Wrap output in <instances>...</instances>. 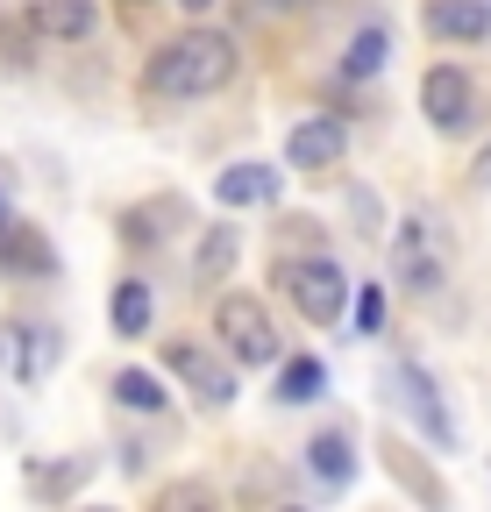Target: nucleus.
<instances>
[{"label": "nucleus", "mask_w": 491, "mask_h": 512, "mask_svg": "<svg viewBox=\"0 0 491 512\" xmlns=\"http://www.w3.org/2000/svg\"><path fill=\"white\" fill-rule=\"evenodd\" d=\"M235 264V228H214L207 242H200V278H221Z\"/></svg>", "instance_id": "6ab92c4d"}, {"label": "nucleus", "mask_w": 491, "mask_h": 512, "mask_svg": "<svg viewBox=\"0 0 491 512\" xmlns=\"http://www.w3.org/2000/svg\"><path fill=\"white\" fill-rule=\"evenodd\" d=\"M378 320H385V292H378V285H363V292H356V328H363V335H378Z\"/></svg>", "instance_id": "412c9836"}, {"label": "nucleus", "mask_w": 491, "mask_h": 512, "mask_svg": "<svg viewBox=\"0 0 491 512\" xmlns=\"http://www.w3.org/2000/svg\"><path fill=\"white\" fill-rule=\"evenodd\" d=\"M385 57H392V29H356V43H349V57H342V72L349 79H371V72H385Z\"/></svg>", "instance_id": "dca6fc26"}, {"label": "nucleus", "mask_w": 491, "mask_h": 512, "mask_svg": "<svg viewBox=\"0 0 491 512\" xmlns=\"http://www.w3.org/2000/svg\"><path fill=\"white\" fill-rule=\"evenodd\" d=\"M157 512H221V505H214L207 484H171V491L157 498Z\"/></svg>", "instance_id": "aec40b11"}, {"label": "nucleus", "mask_w": 491, "mask_h": 512, "mask_svg": "<svg viewBox=\"0 0 491 512\" xmlns=\"http://www.w3.org/2000/svg\"><path fill=\"white\" fill-rule=\"evenodd\" d=\"M114 335H121V342H143V335H150V285H143V278L114 285Z\"/></svg>", "instance_id": "2eb2a0df"}, {"label": "nucleus", "mask_w": 491, "mask_h": 512, "mask_svg": "<svg viewBox=\"0 0 491 512\" xmlns=\"http://www.w3.org/2000/svg\"><path fill=\"white\" fill-rule=\"evenodd\" d=\"M321 384H328V370H321L314 356H292V363L278 370V399H285V406H306V399H321Z\"/></svg>", "instance_id": "f3484780"}, {"label": "nucleus", "mask_w": 491, "mask_h": 512, "mask_svg": "<svg viewBox=\"0 0 491 512\" xmlns=\"http://www.w3.org/2000/svg\"><path fill=\"white\" fill-rule=\"evenodd\" d=\"M285 512H299V505H285Z\"/></svg>", "instance_id": "a878e982"}, {"label": "nucleus", "mask_w": 491, "mask_h": 512, "mask_svg": "<svg viewBox=\"0 0 491 512\" xmlns=\"http://www.w3.org/2000/svg\"><path fill=\"white\" fill-rule=\"evenodd\" d=\"M392 392H399V406L420 420V434L435 441V448L456 441V420H449V406H442V392H435V377H427L420 363H399V370H392Z\"/></svg>", "instance_id": "423d86ee"}, {"label": "nucleus", "mask_w": 491, "mask_h": 512, "mask_svg": "<svg viewBox=\"0 0 491 512\" xmlns=\"http://www.w3.org/2000/svg\"><path fill=\"white\" fill-rule=\"evenodd\" d=\"M29 29L36 36H93L100 29V8H93V0H36Z\"/></svg>", "instance_id": "ddd939ff"}, {"label": "nucleus", "mask_w": 491, "mask_h": 512, "mask_svg": "<svg viewBox=\"0 0 491 512\" xmlns=\"http://www.w3.org/2000/svg\"><path fill=\"white\" fill-rule=\"evenodd\" d=\"M86 512H114V505H86Z\"/></svg>", "instance_id": "393cba45"}, {"label": "nucleus", "mask_w": 491, "mask_h": 512, "mask_svg": "<svg viewBox=\"0 0 491 512\" xmlns=\"http://www.w3.org/2000/svg\"><path fill=\"white\" fill-rule=\"evenodd\" d=\"M0 221H8V192H0Z\"/></svg>", "instance_id": "b1692460"}, {"label": "nucleus", "mask_w": 491, "mask_h": 512, "mask_svg": "<svg viewBox=\"0 0 491 512\" xmlns=\"http://www.w3.org/2000/svg\"><path fill=\"white\" fill-rule=\"evenodd\" d=\"M0 271H15V278H50L57 256H50V242H43L29 221H0Z\"/></svg>", "instance_id": "1a4fd4ad"}, {"label": "nucleus", "mask_w": 491, "mask_h": 512, "mask_svg": "<svg viewBox=\"0 0 491 512\" xmlns=\"http://www.w3.org/2000/svg\"><path fill=\"white\" fill-rule=\"evenodd\" d=\"M114 399L129 413H164V384L150 370H114Z\"/></svg>", "instance_id": "a211bd4d"}, {"label": "nucleus", "mask_w": 491, "mask_h": 512, "mask_svg": "<svg viewBox=\"0 0 491 512\" xmlns=\"http://www.w3.org/2000/svg\"><path fill=\"white\" fill-rule=\"evenodd\" d=\"M214 200L221 207H271L278 200V171L271 164H235V171L214 178Z\"/></svg>", "instance_id": "f8f14e48"}, {"label": "nucleus", "mask_w": 491, "mask_h": 512, "mask_svg": "<svg viewBox=\"0 0 491 512\" xmlns=\"http://www.w3.org/2000/svg\"><path fill=\"white\" fill-rule=\"evenodd\" d=\"M178 8H186V15H207V8H214V0H178Z\"/></svg>", "instance_id": "5701e85b"}, {"label": "nucleus", "mask_w": 491, "mask_h": 512, "mask_svg": "<svg viewBox=\"0 0 491 512\" xmlns=\"http://www.w3.org/2000/svg\"><path fill=\"white\" fill-rule=\"evenodd\" d=\"M392 264H399V278H406L413 292H435V285H442V249H435V228H427L420 214L399 221V235H392Z\"/></svg>", "instance_id": "0eeeda50"}, {"label": "nucleus", "mask_w": 491, "mask_h": 512, "mask_svg": "<svg viewBox=\"0 0 491 512\" xmlns=\"http://www.w3.org/2000/svg\"><path fill=\"white\" fill-rule=\"evenodd\" d=\"M342 150H349V128L335 114H314V121H299L285 136V164L292 171H328V164H342Z\"/></svg>", "instance_id": "6e6552de"}, {"label": "nucleus", "mask_w": 491, "mask_h": 512, "mask_svg": "<svg viewBox=\"0 0 491 512\" xmlns=\"http://www.w3.org/2000/svg\"><path fill=\"white\" fill-rule=\"evenodd\" d=\"M257 15H299V8H314V0H250Z\"/></svg>", "instance_id": "4be33fe9"}, {"label": "nucleus", "mask_w": 491, "mask_h": 512, "mask_svg": "<svg viewBox=\"0 0 491 512\" xmlns=\"http://www.w3.org/2000/svg\"><path fill=\"white\" fill-rule=\"evenodd\" d=\"M420 107H427V121H435L442 136H463L470 114H477V86H470V72H456V64H435V72L420 79Z\"/></svg>", "instance_id": "39448f33"}, {"label": "nucleus", "mask_w": 491, "mask_h": 512, "mask_svg": "<svg viewBox=\"0 0 491 512\" xmlns=\"http://www.w3.org/2000/svg\"><path fill=\"white\" fill-rule=\"evenodd\" d=\"M271 285H285V299L314 328H335L342 306H349V278H342L335 256H285V264H271Z\"/></svg>", "instance_id": "f03ea898"}, {"label": "nucleus", "mask_w": 491, "mask_h": 512, "mask_svg": "<svg viewBox=\"0 0 491 512\" xmlns=\"http://www.w3.org/2000/svg\"><path fill=\"white\" fill-rule=\"evenodd\" d=\"M228 79H235V43L221 29H186L143 64L150 100H200V93H221Z\"/></svg>", "instance_id": "f257e3e1"}, {"label": "nucleus", "mask_w": 491, "mask_h": 512, "mask_svg": "<svg viewBox=\"0 0 491 512\" xmlns=\"http://www.w3.org/2000/svg\"><path fill=\"white\" fill-rule=\"evenodd\" d=\"M306 470H314L321 484L342 491V484L356 477V456H349V441H342V434H314V441H306Z\"/></svg>", "instance_id": "4468645a"}, {"label": "nucleus", "mask_w": 491, "mask_h": 512, "mask_svg": "<svg viewBox=\"0 0 491 512\" xmlns=\"http://www.w3.org/2000/svg\"><path fill=\"white\" fill-rule=\"evenodd\" d=\"M164 370H178V377H186L200 406H214V413H221V406H235V370H228V363H221L207 342L171 335V342H164Z\"/></svg>", "instance_id": "20e7f679"}, {"label": "nucleus", "mask_w": 491, "mask_h": 512, "mask_svg": "<svg viewBox=\"0 0 491 512\" xmlns=\"http://www.w3.org/2000/svg\"><path fill=\"white\" fill-rule=\"evenodd\" d=\"M214 335H221V349L235 356V363H278V328H271V313L257 306V299H221L214 306Z\"/></svg>", "instance_id": "7ed1b4c3"}, {"label": "nucleus", "mask_w": 491, "mask_h": 512, "mask_svg": "<svg viewBox=\"0 0 491 512\" xmlns=\"http://www.w3.org/2000/svg\"><path fill=\"white\" fill-rule=\"evenodd\" d=\"M0 363H8L22 384H36L50 363H57V342L43 328H0Z\"/></svg>", "instance_id": "9b49d317"}, {"label": "nucleus", "mask_w": 491, "mask_h": 512, "mask_svg": "<svg viewBox=\"0 0 491 512\" xmlns=\"http://www.w3.org/2000/svg\"><path fill=\"white\" fill-rule=\"evenodd\" d=\"M427 29L442 43H477L491 36V0H427Z\"/></svg>", "instance_id": "9d476101"}]
</instances>
